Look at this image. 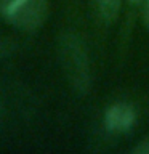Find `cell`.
<instances>
[{"label":"cell","instance_id":"3","mask_svg":"<svg viewBox=\"0 0 149 154\" xmlns=\"http://www.w3.org/2000/svg\"><path fill=\"white\" fill-rule=\"evenodd\" d=\"M122 0H96V7L104 21H114L119 14Z\"/></svg>","mask_w":149,"mask_h":154},{"label":"cell","instance_id":"5","mask_svg":"<svg viewBox=\"0 0 149 154\" xmlns=\"http://www.w3.org/2000/svg\"><path fill=\"white\" fill-rule=\"evenodd\" d=\"M135 154H149V137L144 138L143 141H139L136 148H133Z\"/></svg>","mask_w":149,"mask_h":154},{"label":"cell","instance_id":"6","mask_svg":"<svg viewBox=\"0 0 149 154\" xmlns=\"http://www.w3.org/2000/svg\"><path fill=\"white\" fill-rule=\"evenodd\" d=\"M143 18H144V23H146L147 27H149V0H146V3H144V14H143Z\"/></svg>","mask_w":149,"mask_h":154},{"label":"cell","instance_id":"2","mask_svg":"<svg viewBox=\"0 0 149 154\" xmlns=\"http://www.w3.org/2000/svg\"><path fill=\"white\" fill-rule=\"evenodd\" d=\"M135 120H136L135 109L130 104H125V103L112 104L108 109L106 117H104V122H106L108 130L109 132H114V133L128 132V130L135 125Z\"/></svg>","mask_w":149,"mask_h":154},{"label":"cell","instance_id":"7","mask_svg":"<svg viewBox=\"0 0 149 154\" xmlns=\"http://www.w3.org/2000/svg\"><path fill=\"white\" fill-rule=\"evenodd\" d=\"M130 3H133V5H138V3H141V2H144V0H128Z\"/></svg>","mask_w":149,"mask_h":154},{"label":"cell","instance_id":"1","mask_svg":"<svg viewBox=\"0 0 149 154\" xmlns=\"http://www.w3.org/2000/svg\"><path fill=\"white\" fill-rule=\"evenodd\" d=\"M59 61L66 79L77 93L84 95L90 88V63L87 48L79 35L66 32L59 37Z\"/></svg>","mask_w":149,"mask_h":154},{"label":"cell","instance_id":"4","mask_svg":"<svg viewBox=\"0 0 149 154\" xmlns=\"http://www.w3.org/2000/svg\"><path fill=\"white\" fill-rule=\"evenodd\" d=\"M23 2L24 0H0V14L5 18L10 11H13V10Z\"/></svg>","mask_w":149,"mask_h":154}]
</instances>
